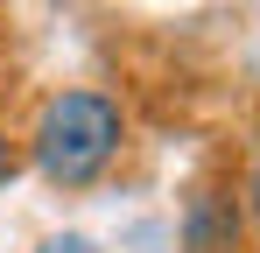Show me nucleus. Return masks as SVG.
Returning <instances> with one entry per match:
<instances>
[{
  "label": "nucleus",
  "mask_w": 260,
  "mask_h": 253,
  "mask_svg": "<svg viewBox=\"0 0 260 253\" xmlns=\"http://www.w3.org/2000/svg\"><path fill=\"white\" fill-rule=\"evenodd\" d=\"M127 148V106L99 84H71L43 99V113L28 126V155H36V176L49 190H85L106 169L120 162Z\"/></svg>",
  "instance_id": "1"
},
{
  "label": "nucleus",
  "mask_w": 260,
  "mask_h": 253,
  "mask_svg": "<svg viewBox=\"0 0 260 253\" xmlns=\"http://www.w3.org/2000/svg\"><path fill=\"white\" fill-rule=\"evenodd\" d=\"M239 197L232 190H218V183H204L190 204H183V253H232L239 246Z\"/></svg>",
  "instance_id": "2"
},
{
  "label": "nucleus",
  "mask_w": 260,
  "mask_h": 253,
  "mask_svg": "<svg viewBox=\"0 0 260 253\" xmlns=\"http://www.w3.org/2000/svg\"><path fill=\"white\" fill-rule=\"evenodd\" d=\"M36 253H99V246H91L85 232H56V239H43Z\"/></svg>",
  "instance_id": "3"
},
{
  "label": "nucleus",
  "mask_w": 260,
  "mask_h": 253,
  "mask_svg": "<svg viewBox=\"0 0 260 253\" xmlns=\"http://www.w3.org/2000/svg\"><path fill=\"white\" fill-rule=\"evenodd\" d=\"M7 183H14V141L0 134V190H7Z\"/></svg>",
  "instance_id": "4"
},
{
  "label": "nucleus",
  "mask_w": 260,
  "mask_h": 253,
  "mask_svg": "<svg viewBox=\"0 0 260 253\" xmlns=\"http://www.w3.org/2000/svg\"><path fill=\"white\" fill-rule=\"evenodd\" d=\"M239 211H253V225H260V169L246 176V204H239Z\"/></svg>",
  "instance_id": "5"
}]
</instances>
